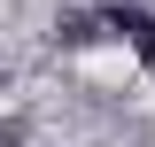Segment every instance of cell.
<instances>
[{"label": "cell", "mask_w": 155, "mask_h": 147, "mask_svg": "<svg viewBox=\"0 0 155 147\" xmlns=\"http://www.w3.org/2000/svg\"><path fill=\"white\" fill-rule=\"evenodd\" d=\"M101 31H109L116 47H132V54L155 70V16H147V8H109V16H101Z\"/></svg>", "instance_id": "cell-1"}, {"label": "cell", "mask_w": 155, "mask_h": 147, "mask_svg": "<svg viewBox=\"0 0 155 147\" xmlns=\"http://www.w3.org/2000/svg\"><path fill=\"white\" fill-rule=\"evenodd\" d=\"M54 39H62V47H93V39H101V16H78V8H70V16L54 23Z\"/></svg>", "instance_id": "cell-2"}]
</instances>
